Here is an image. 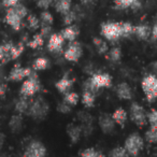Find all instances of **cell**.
<instances>
[{
  "label": "cell",
  "instance_id": "6da1fadb",
  "mask_svg": "<svg viewBox=\"0 0 157 157\" xmlns=\"http://www.w3.org/2000/svg\"><path fill=\"white\" fill-rule=\"evenodd\" d=\"M27 14H28V11H27L26 7L24 5L17 3V5L9 8L7 14H6V22L14 30H20L23 25V18L26 17Z\"/></svg>",
  "mask_w": 157,
  "mask_h": 157
},
{
  "label": "cell",
  "instance_id": "7a4b0ae2",
  "mask_svg": "<svg viewBox=\"0 0 157 157\" xmlns=\"http://www.w3.org/2000/svg\"><path fill=\"white\" fill-rule=\"evenodd\" d=\"M112 84V78L108 73H94L93 76L85 82L84 90H90L92 93H96L99 88L110 87Z\"/></svg>",
  "mask_w": 157,
  "mask_h": 157
},
{
  "label": "cell",
  "instance_id": "3957f363",
  "mask_svg": "<svg viewBox=\"0 0 157 157\" xmlns=\"http://www.w3.org/2000/svg\"><path fill=\"white\" fill-rule=\"evenodd\" d=\"M27 112H28L29 116H31L33 120H43L50 112V105L42 97H39V98L35 99L31 103H29Z\"/></svg>",
  "mask_w": 157,
  "mask_h": 157
},
{
  "label": "cell",
  "instance_id": "277c9868",
  "mask_svg": "<svg viewBox=\"0 0 157 157\" xmlns=\"http://www.w3.org/2000/svg\"><path fill=\"white\" fill-rule=\"evenodd\" d=\"M40 81L39 78H38L37 73L36 72H31L30 75L28 76L26 81H24V83L22 84V87H21V95L23 97H31L36 94L37 92L40 90Z\"/></svg>",
  "mask_w": 157,
  "mask_h": 157
},
{
  "label": "cell",
  "instance_id": "5b68a950",
  "mask_svg": "<svg viewBox=\"0 0 157 157\" xmlns=\"http://www.w3.org/2000/svg\"><path fill=\"white\" fill-rule=\"evenodd\" d=\"M144 142L141 136L138 133H131L125 141L124 148L126 150L127 154L132 157H137L138 154L143 150Z\"/></svg>",
  "mask_w": 157,
  "mask_h": 157
},
{
  "label": "cell",
  "instance_id": "8992f818",
  "mask_svg": "<svg viewBox=\"0 0 157 157\" xmlns=\"http://www.w3.org/2000/svg\"><path fill=\"white\" fill-rule=\"evenodd\" d=\"M142 90L148 102H154L157 97V78L154 74H148L142 80Z\"/></svg>",
  "mask_w": 157,
  "mask_h": 157
},
{
  "label": "cell",
  "instance_id": "52a82bcc",
  "mask_svg": "<svg viewBox=\"0 0 157 157\" xmlns=\"http://www.w3.org/2000/svg\"><path fill=\"white\" fill-rule=\"evenodd\" d=\"M101 35L109 41H116L122 38L121 33V23H103L101 25Z\"/></svg>",
  "mask_w": 157,
  "mask_h": 157
},
{
  "label": "cell",
  "instance_id": "ba28073f",
  "mask_svg": "<svg viewBox=\"0 0 157 157\" xmlns=\"http://www.w3.org/2000/svg\"><path fill=\"white\" fill-rule=\"evenodd\" d=\"M46 147L42 142L33 140L29 142L28 145L25 148L23 157H45Z\"/></svg>",
  "mask_w": 157,
  "mask_h": 157
},
{
  "label": "cell",
  "instance_id": "9c48e42d",
  "mask_svg": "<svg viewBox=\"0 0 157 157\" xmlns=\"http://www.w3.org/2000/svg\"><path fill=\"white\" fill-rule=\"evenodd\" d=\"M82 54H83V48H82L81 44L74 40V41L70 42V44L68 45L67 50L63 53V57L68 61H78L81 58Z\"/></svg>",
  "mask_w": 157,
  "mask_h": 157
},
{
  "label": "cell",
  "instance_id": "30bf717a",
  "mask_svg": "<svg viewBox=\"0 0 157 157\" xmlns=\"http://www.w3.org/2000/svg\"><path fill=\"white\" fill-rule=\"evenodd\" d=\"M131 120L138 126H144L146 124V113L144 109L137 102H133L130 107Z\"/></svg>",
  "mask_w": 157,
  "mask_h": 157
},
{
  "label": "cell",
  "instance_id": "8fae6325",
  "mask_svg": "<svg viewBox=\"0 0 157 157\" xmlns=\"http://www.w3.org/2000/svg\"><path fill=\"white\" fill-rule=\"evenodd\" d=\"M31 73V69L30 68H23L21 67L18 63H16L12 70L10 71L9 74V78L11 81L14 82H18V81H22L24 78H28Z\"/></svg>",
  "mask_w": 157,
  "mask_h": 157
},
{
  "label": "cell",
  "instance_id": "7c38bea8",
  "mask_svg": "<svg viewBox=\"0 0 157 157\" xmlns=\"http://www.w3.org/2000/svg\"><path fill=\"white\" fill-rule=\"evenodd\" d=\"M99 126H100L101 130L105 133H112L115 130V122L113 121L111 115L107 113H103L99 116Z\"/></svg>",
  "mask_w": 157,
  "mask_h": 157
},
{
  "label": "cell",
  "instance_id": "4fadbf2b",
  "mask_svg": "<svg viewBox=\"0 0 157 157\" xmlns=\"http://www.w3.org/2000/svg\"><path fill=\"white\" fill-rule=\"evenodd\" d=\"M63 42H65V39H63L60 33H52L50 36V39H48V51L53 53L60 52L61 48H63Z\"/></svg>",
  "mask_w": 157,
  "mask_h": 157
},
{
  "label": "cell",
  "instance_id": "5bb4252c",
  "mask_svg": "<svg viewBox=\"0 0 157 157\" xmlns=\"http://www.w3.org/2000/svg\"><path fill=\"white\" fill-rule=\"evenodd\" d=\"M114 7L116 10H138L141 8V2L140 0H115Z\"/></svg>",
  "mask_w": 157,
  "mask_h": 157
},
{
  "label": "cell",
  "instance_id": "9a60e30c",
  "mask_svg": "<svg viewBox=\"0 0 157 157\" xmlns=\"http://www.w3.org/2000/svg\"><path fill=\"white\" fill-rule=\"evenodd\" d=\"M73 83H74L73 78H68V75H65L63 78H61L60 80H58V81L55 83V87L58 90L59 93L65 94V93H67L68 90L72 87Z\"/></svg>",
  "mask_w": 157,
  "mask_h": 157
},
{
  "label": "cell",
  "instance_id": "2e32d148",
  "mask_svg": "<svg viewBox=\"0 0 157 157\" xmlns=\"http://www.w3.org/2000/svg\"><path fill=\"white\" fill-rule=\"evenodd\" d=\"M116 94H117L118 98L124 99V100H129V99L132 98V92H131L130 86L127 83L123 82L120 83L116 87Z\"/></svg>",
  "mask_w": 157,
  "mask_h": 157
},
{
  "label": "cell",
  "instance_id": "e0dca14e",
  "mask_svg": "<svg viewBox=\"0 0 157 157\" xmlns=\"http://www.w3.org/2000/svg\"><path fill=\"white\" fill-rule=\"evenodd\" d=\"M12 48L13 43L11 42L0 45V61L2 63H7L8 61L12 60Z\"/></svg>",
  "mask_w": 157,
  "mask_h": 157
},
{
  "label": "cell",
  "instance_id": "ac0fdd59",
  "mask_svg": "<svg viewBox=\"0 0 157 157\" xmlns=\"http://www.w3.org/2000/svg\"><path fill=\"white\" fill-rule=\"evenodd\" d=\"M133 35L139 40H147L151 35V29L147 25H138L133 27Z\"/></svg>",
  "mask_w": 157,
  "mask_h": 157
},
{
  "label": "cell",
  "instance_id": "d6986e66",
  "mask_svg": "<svg viewBox=\"0 0 157 157\" xmlns=\"http://www.w3.org/2000/svg\"><path fill=\"white\" fill-rule=\"evenodd\" d=\"M82 128L80 126H76V125L70 124L67 128V133L69 136L70 140L72 141V143H76V142L80 140L82 136Z\"/></svg>",
  "mask_w": 157,
  "mask_h": 157
},
{
  "label": "cell",
  "instance_id": "ffe728a7",
  "mask_svg": "<svg viewBox=\"0 0 157 157\" xmlns=\"http://www.w3.org/2000/svg\"><path fill=\"white\" fill-rule=\"evenodd\" d=\"M63 36V38L65 40H68V41L72 42L75 40V38L78 37V29L76 28V26L74 25H69L68 27H66L60 33Z\"/></svg>",
  "mask_w": 157,
  "mask_h": 157
},
{
  "label": "cell",
  "instance_id": "44dd1931",
  "mask_svg": "<svg viewBox=\"0 0 157 157\" xmlns=\"http://www.w3.org/2000/svg\"><path fill=\"white\" fill-rule=\"evenodd\" d=\"M53 3L56 11L63 15L71 10V0H53Z\"/></svg>",
  "mask_w": 157,
  "mask_h": 157
},
{
  "label": "cell",
  "instance_id": "7402d4cb",
  "mask_svg": "<svg viewBox=\"0 0 157 157\" xmlns=\"http://www.w3.org/2000/svg\"><path fill=\"white\" fill-rule=\"evenodd\" d=\"M111 116H112V118H113L114 122H115V124H118L121 127H124L125 122L127 121V112L125 111L123 108L116 109Z\"/></svg>",
  "mask_w": 157,
  "mask_h": 157
},
{
  "label": "cell",
  "instance_id": "603a6c76",
  "mask_svg": "<svg viewBox=\"0 0 157 157\" xmlns=\"http://www.w3.org/2000/svg\"><path fill=\"white\" fill-rule=\"evenodd\" d=\"M9 126L12 131L14 132H18L23 129V117L21 114H16L13 115L9 121Z\"/></svg>",
  "mask_w": 157,
  "mask_h": 157
},
{
  "label": "cell",
  "instance_id": "cb8c5ba5",
  "mask_svg": "<svg viewBox=\"0 0 157 157\" xmlns=\"http://www.w3.org/2000/svg\"><path fill=\"white\" fill-rule=\"evenodd\" d=\"M95 102V94L90 90H84L83 95H82V103H83L85 107L92 108L94 105Z\"/></svg>",
  "mask_w": 157,
  "mask_h": 157
},
{
  "label": "cell",
  "instance_id": "d4e9b609",
  "mask_svg": "<svg viewBox=\"0 0 157 157\" xmlns=\"http://www.w3.org/2000/svg\"><path fill=\"white\" fill-rule=\"evenodd\" d=\"M29 100H27V97H22L20 98L15 103V110L16 112H18V114H23L25 112H27L29 108Z\"/></svg>",
  "mask_w": 157,
  "mask_h": 157
},
{
  "label": "cell",
  "instance_id": "484cf974",
  "mask_svg": "<svg viewBox=\"0 0 157 157\" xmlns=\"http://www.w3.org/2000/svg\"><path fill=\"white\" fill-rule=\"evenodd\" d=\"M133 25L128 22L121 23V33H122V37L128 38L131 35H133Z\"/></svg>",
  "mask_w": 157,
  "mask_h": 157
},
{
  "label": "cell",
  "instance_id": "4316f807",
  "mask_svg": "<svg viewBox=\"0 0 157 157\" xmlns=\"http://www.w3.org/2000/svg\"><path fill=\"white\" fill-rule=\"evenodd\" d=\"M48 60L45 58V57H39L37 58L33 63V68L37 71V70H44L48 67Z\"/></svg>",
  "mask_w": 157,
  "mask_h": 157
},
{
  "label": "cell",
  "instance_id": "83f0119b",
  "mask_svg": "<svg viewBox=\"0 0 157 157\" xmlns=\"http://www.w3.org/2000/svg\"><path fill=\"white\" fill-rule=\"evenodd\" d=\"M93 42H94L95 46H96L99 54H105V53L108 52V44L105 43V41H103L102 39H100V38H94Z\"/></svg>",
  "mask_w": 157,
  "mask_h": 157
},
{
  "label": "cell",
  "instance_id": "f1b7e54d",
  "mask_svg": "<svg viewBox=\"0 0 157 157\" xmlns=\"http://www.w3.org/2000/svg\"><path fill=\"white\" fill-rule=\"evenodd\" d=\"M44 43V39L40 33H37V35L33 36V40L30 42H28V46L31 48H41Z\"/></svg>",
  "mask_w": 157,
  "mask_h": 157
},
{
  "label": "cell",
  "instance_id": "f546056e",
  "mask_svg": "<svg viewBox=\"0 0 157 157\" xmlns=\"http://www.w3.org/2000/svg\"><path fill=\"white\" fill-rule=\"evenodd\" d=\"M63 101H65L66 103H68L69 105H78V95L74 92L67 93V94L65 95Z\"/></svg>",
  "mask_w": 157,
  "mask_h": 157
},
{
  "label": "cell",
  "instance_id": "4dcf8cb0",
  "mask_svg": "<svg viewBox=\"0 0 157 157\" xmlns=\"http://www.w3.org/2000/svg\"><path fill=\"white\" fill-rule=\"evenodd\" d=\"M81 157H105L103 154L99 151H96L94 147H88L85 148L83 152L81 153Z\"/></svg>",
  "mask_w": 157,
  "mask_h": 157
},
{
  "label": "cell",
  "instance_id": "1f68e13d",
  "mask_svg": "<svg viewBox=\"0 0 157 157\" xmlns=\"http://www.w3.org/2000/svg\"><path fill=\"white\" fill-rule=\"evenodd\" d=\"M40 18H41V25H48V26H52L53 22H54L53 15L48 11L42 12Z\"/></svg>",
  "mask_w": 157,
  "mask_h": 157
},
{
  "label": "cell",
  "instance_id": "d6a6232c",
  "mask_svg": "<svg viewBox=\"0 0 157 157\" xmlns=\"http://www.w3.org/2000/svg\"><path fill=\"white\" fill-rule=\"evenodd\" d=\"M128 154H127L126 150H125L123 146H117V147L111 150L109 154V157H127Z\"/></svg>",
  "mask_w": 157,
  "mask_h": 157
},
{
  "label": "cell",
  "instance_id": "836d02e7",
  "mask_svg": "<svg viewBox=\"0 0 157 157\" xmlns=\"http://www.w3.org/2000/svg\"><path fill=\"white\" fill-rule=\"evenodd\" d=\"M145 138L150 143H156L157 141V128L151 127L145 132Z\"/></svg>",
  "mask_w": 157,
  "mask_h": 157
},
{
  "label": "cell",
  "instance_id": "e575fe53",
  "mask_svg": "<svg viewBox=\"0 0 157 157\" xmlns=\"http://www.w3.org/2000/svg\"><path fill=\"white\" fill-rule=\"evenodd\" d=\"M121 56H122V52H121L120 48H112L109 52V58L111 61L113 63H116L121 59Z\"/></svg>",
  "mask_w": 157,
  "mask_h": 157
},
{
  "label": "cell",
  "instance_id": "d590c367",
  "mask_svg": "<svg viewBox=\"0 0 157 157\" xmlns=\"http://www.w3.org/2000/svg\"><path fill=\"white\" fill-rule=\"evenodd\" d=\"M27 21H28L29 28L33 29V30H36V29H38L40 27L39 18H38L36 15H33V14H30V15H28V18H27Z\"/></svg>",
  "mask_w": 157,
  "mask_h": 157
},
{
  "label": "cell",
  "instance_id": "8d00e7d4",
  "mask_svg": "<svg viewBox=\"0 0 157 157\" xmlns=\"http://www.w3.org/2000/svg\"><path fill=\"white\" fill-rule=\"evenodd\" d=\"M146 117L148 118V123L151 124V127L157 128V111L155 109H152L148 114H146Z\"/></svg>",
  "mask_w": 157,
  "mask_h": 157
},
{
  "label": "cell",
  "instance_id": "74e56055",
  "mask_svg": "<svg viewBox=\"0 0 157 157\" xmlns=\"http://www.w3.org/2000/svg\"><path fill=\"white\" fill-rule=\"evenodd\" d=\"M23 51H24V45H23V43H20V44H17V45H14L13 44V48H12V60L18 58V57L21 56V54L23 53Z\"/></svg>",
  "mask_w": 157,
  "mask_h": 157
},
{
  "label": "cell",
  "instance_id": "f35d334b",
  "mask_svg": "<svg viewBox=\"0 0 157 157\" xmlns=\"http://www.w3.org/2000/svg\"><path fill=\"white\" fill-rule=\"evenodd\" d=\"M75 18H76V13L74 11H71V10L69 12H67L66 14H63V23L66 25H71L75 21Z\"/></svg>",
  "mask_w": 157,
  "mask_h": 157
},
{
  "label": "cell",
  "instance_id": "ab89813d",
  "mask_svg": "<svg viewBox=\"0 0 157 157\" xmlns=\"http://www.w3.org/2000/svg\"><path fill=\"white\" fill-rule=\"evenodd\" d=\"M57 110H58L60 113L67 114L71 111V105H69L68 103H66L65 101H63V102L58 103V105H57Z\"/></svg>",
  "mask_w": 157,
  "mask_h": 157
},
{
  "label": "cell",
  "instance_id": "60d3db41",
  "mask_svg": "<svg viewBox=\"0 0 157 157\" xmlns=\"http://www.w3.org/2000/svg\"><path fill=\"white\" fill-rule=\"evenodd\" d=\"M53 0H37V6L41 9H48L52 6Z\"/></svg>",
  "mask_w": 157,
  "mask_h": 157
},
{
  "label": "cell",
  "instance_id": "b9f144b4",
  "mask_svg": "<svg viewBox=\"0 0 157 157\" xmlns=\"http://www.w3.org/2000/svg\"><path fill=\"white\" fill-rule=\"evenodd\" d=\"M51 30H52V27L48 26V25H41V33H40V35L42 36V37H48L51 33Z\"/></svg>",
  "mask_w": 157,
  "mask_h": 157
},
{
  "label": "cell",
  "instance_id": "7bdbcfd3",
  "mask_svg": "<svg viewBox=\"0 0 157 157\" xmlns=\"http://www.w3.org/2000/svg\"><path fill=\"white\" fill-rule=\"evenodd\" d=\"M20 2V0H2V3L5 7H8V8H11L13 6L17 5Z\"/></svg>",
  "mask_w": 157,
  "mask_h": 157
},
{
  "label": "cell",
  "instance_id": "ee69618b",
  "mask_svg": "<svg viewBox=\"0 0 157 157\" xmlns=\"http://www.w3.org/2000/svg\"><path fill=\"white\" fill-rule=\"evenodd\" d=\"M7 93V86L6 84H1L0 83V97H3Z\"/></svg>",
  "mask_w": 157,
  "mask_h": 157
},
{
  "label": "cell",
  "instance_id": "f6af8a7d",
  "mask_svg": "<svg viewBox=\"0 0 157 157\" xmlns=\"http://www.w3.org/2000/svg\"><path fill=\"white\" fill-rule=\"evenodd\" d=\"M157 38V25H154L153 26V29H152V39L153 41H155Z\"/></svg>",
  "mask_w": 157,
  "mask_h": 157
},
{
  "label": "cell",
  "instance_id": "bcb514c9",
  "mask_svg": "<svg viewBox=\"0 0 157 157\" xmlns=\"http://www.w3.org/2000/svg\"><path fill=\"white\" fill-rule=\"evenodd\" d=\"M5 140H6V136L2 132H0V150H1V147L5 144Z\"/></svg>",
  "mask_w": 157,
  "mask_h": 157
},
{
  "label": "cell",
  "instance_id": "7dc6e473",
  "mask_svg": "<svg viewBox=\"0 0 157 157\" xmlns=\"http://www.w3.org/2000/svg\"><path fill=\"white\" fill-rule=\"evenodd\" d=\"M93 0H81V2H83V3H90V2H92Z\"/></svg>",
  "mask_w": 157,
  "mask_h": 157
}]
</instances>
